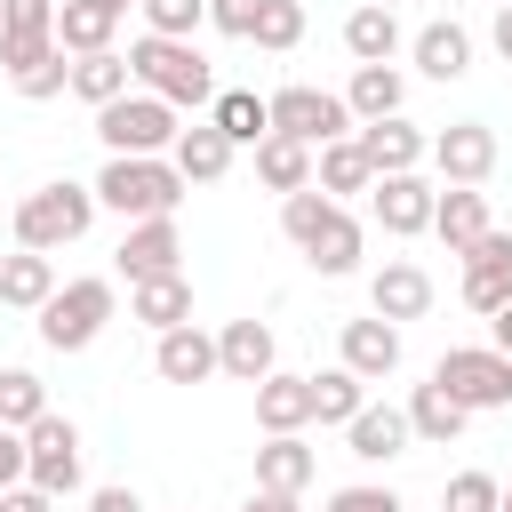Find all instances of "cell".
Wrapping results in <instances>:
<instances>
[{
	"label": "cell",
	"mask_w": 512,
	"mask_h": 512,
	"mask_svg": "<svg viewBox=\"0 0 512 512\" xmlns=\"http://www.w3.org/2000/svg\"><path fill=\"white\" fill-rule=\"evenodd\" d=\"M280 232L304 248V264L320 272V280H344V272H360V248H368V232H360V216L344 208V200H328V192H288L280 200Z\"/></svg>",
	"instance_id": "cell-1"
},
{
	"label": "cell",
	"mask_w": 512,
	"mask_h": 512,
	"mask_svg": "<svg viewBox=\"0 0 512 512\" xmlns=\"http://www.w3.org/2000/svg\"><path fill=\"white\" fill-rule=\"evenodd\" d=\"M128 80L144 88V96H160V104H176V112H200V104H216V72H208V56L192 48V40H128Z\"/></svg>",
	"instance_id": "cell-2"
},
{
	"label": "cell",
	"mask_w": 512,
	"mask_h": 512,
	"mask_svg": "<svg viewBox=\"0 0 512 512\" xmlns=\"http://www.w3.org/2000/svg\"><path fill=\"white\" fill-rule=\"evenodd\" d=\"M88 192H96V208H112L120 224H152V216H176L192 184L176 176V160H104V176H96Z\"/></svg>",
	"instance_id": "cell-3"
},
{
	"label": "cell",
	"mask_w": 512,
	"mask_h": 512,
	"mask_svg": "<svg viewBox=\"0 0 512 512\" xmlns=\"http://www.w3.org/2000/svg\"><path fill=\"white\" fill-rule=\"evenodd\" d=\"M88 224H96V192H88V184H72V176H56V184H40V192H24V200H16V248H32V256L72 248Z\"/></svg>",
	"instance_id": "cell-4"
},
{
	"label": "cell",
	"mask_w": 512,
	"mask_h": 512,
	"mask_svg": "<svg viewBox=\"0 0 512 512\" xmlns=\"http://www.w3.org/2000/svg\"><path fill=\"white\" fill-rule=\"evenodd\" d=\"M120 312V288L104 280V272H88V280H64L40 312H32V328H40V344L48 352H88L96 336H104V320Z\"/></svg>",
	"instance_id": "cell-5"
},
{
	"label": "cell",
	"mask_w": 512,
	"mask_h": 512,
	"mask_svg": "<svg viewBox=\"0 0 512 512\" xmlns=\"http://www.w3.org/2000/svg\"><path fill=\"white\" fill-rule=\"evenodd\" d=\"M176 128H184V112H176V104H160V96H144V88L112 96V104L96 112V136H104V152H112V160H168Z\"/></svg>",
	"instance_id": "cell-6"
},
{
	"label": "cell",
	"mask_w": 512,
	"mask_h": 512,
	"mask_svg": "<svg viewBox=\"0 0 512 512\" xmlns=\"http://www.w3.org/2000/svg\"><path fill=\"white\" fill-rule=\"evenodd\" d=\"M432 384L464 408V416H488V408H512V360L488 352V344H448L432 360Z\"/></svg>",
	"instance_id": "cell-7"
},
{
	"label": "cell",
	"mask_w": 512,
	"mask_h": 512,
	"mask_svg": "<svg viewBox=\"0 0 512 512\" xmlns=\"http://www.w3.org/2000/svg\"><path fill=\"white\" fill-rule=\"evenodd\" d=\"M264 120H272V136H296V144H336V136H352V112H344V96L336 88H312V80H288V88H272L264 96Z\"/></svg>",
	"instance_id": "cell-8"
},
{
	"label": "cell",
	"mask_w": 512,
	"mask_h": 512,
	"mask_svg": "<svg viewBox=\"0 0 512 512\" xmlns=\"http://www.w3.org/2000/svg\"><path fill=\"white\" fill-rule=\"evenodd\" d=\"M24 480H32L40 496H56V504L80 496V424H72V416L48 408V416L24 432Z\"/></svg>",
	"instance_id": "cell-9"
},
{
	"label": "cell",
	"mask_w": 512,
	"mask_h": 512,
	"mask_svg": "<svg viewBox=\"0 0 512 512\" xmlns=\"http://www.w3.org/2000/svg\"><path fill=\"white\" fill-rule=\"evenodd\" d=\"M424 160L440 168V184H488L496 176V128L488 120H448Z\"/></svg>",
	"instance_id": "cell-10"
},
{
	"label": "cell",
	"mask_w": 512,
	"mask_h": 512,
	"mask_svg": "<svg viewBox=\"0 0 512 512\" xmlns=\"http://www.w3.org/2000/svg\"><path fill=\"white\" fill-rule=\"evenodd\" d=\"M368 312L392 320V328H400V320H424V312H432V272H424L416 256H384V264L368 272Z\"/></svg>",
	"instance_id": "cell-11"
},
{
	"label": "cell",
	"mask_w": 512,
	"mask_h": 512,
	"mask_svg": "<svg viewBox=\"0 0 512 512\" xmlns=\"http://www.w3.org/2000/svg\"><path fill=\"white\" fill-rule=\"evenodd\" d=\"M432 184H424V168L416 176H376L368 184V216L392 232V240H416V232H432Z\"/></svg>",
	"instance_id": "cell-12"
},
{
	"label": "cell",
	"mask_w": 512,
	"mask_h": 512,
	"mask_svg": "<svg viewBox=\"0 0 512 512\" xmlns=\"http://www.w3.org/2000/svg\"><path fill=\"white\" fill-rule=\"evenodd\" d=\"M56 48V0H0V64L8 80Z\"/></svg>",
	"instance_id": "cell-13"
},
{
	"label": "cell",
	"mask_w": 512,
	"mask_h": 512,
	"mask_svg": "<svg viewBox=\"0 0 512 512\" xmlns=\"http://www.w3.org/2000/svg\"><path fill=\"white\" fill-rule=\"evenodd\" d=\"M160 272H184V232L176 216H152V224H128L120 232V280H160Z\"/></svg>",
	"instance_id": "cell-14"
},
{
	"label": "cell",
	"mask_w": 512,
	"mask_h": 512,
	"mask_svg": "<svg viewBox=\"0 0 512 512\" xmlns=\"http://www.w3.org/2000/svg\"><path fill=\"white\" fill-rule=\"evenodd\" d=\"M336 368H352L360 384H384V376L400 368V328L376 320V312H368V320H344V328H336Z\"/></svg>",
	"instance_id": "cell-15"
},
{
	"label": "cell",
	"mask_w": 512,
	"mask_h": 512,
	"mask_svg": "<svg viewBox=\"0 0 512 512\" xmlns=\"http://www.w3.org/2000/svg\"><path fill=\"white\" fill-rule=\"evenodd\" d=\"M504 296H512V232L488 224V232L464 248V304H472V312H496Z\"/></svg>",
	"instance_id": "cell-16"
},
{
	"label": "cell",
	"mask_w": 512,
	"mask_h": 512,
	"mask_svg": "<svg viewBox=\"0 0 512 512\" xmlns=\"http://www.w3.org/2000/svg\"><path fill=\"white\" fill-rule=\"evenodd\" d=\"M352 136H360V152H368V168H376V176H416V168H424V152H432V136H424L408 112L368 120V128H352Z\"/></svg>",
	"instance_id": "cell-17"
},
{
	"label": "cell",
	"mask_w": 512,
	"mask_h": 512,
	"mask_svg": "<svg viewBox=\"0 0 512 512\" xmlns=\"http://www.w3.org/2000/svg\"><path fill=\"white\" fill-rule=\"evenodd\" d=\"M272 368H280V344H272L264 320H224V328H216V376H232V384H264Z\"/></svg>",
	"instance_id": "cell-18"
},
{
	"label": "cell",
	"mask_w": 512,
	"mask_h": 512,
	"mask_svg": "<svg viewBox=\"0 0 512 512\" xmlns=\"http://www.w3.org/2000/svg\"><path fill=\"white\" fill-rule=\"evenodd\" d=\"M336 96H344L352 128H368V120H392V112L408 104V72H400V64H352V80H344Z\"/></svg>",
	"instance_id": "cell-19"
},
{
	"label": "cell",
	"mask_w": 512,
	"mask_h": 512,
	"mask_svg": "<svg viewBox=\"0 0 512 512\" xmlns=\"http://www.w3.org/2000/svg\"><path fill=\"white\" fill-rule=\"evenodd\" d=\"M152 368H160V384H208L216 376V336L200 320H184V328L152 336Z\"/></svg>",
	"instance_id": "cell-20"
},
{
	"label": "cell",
	"mask_w": 512,
	"mask_h": 512,
	"mask_svg": "<svg viewBox=\"0 0 512 512\" xmlns=\"http://www.w3.org/2000/svg\"><path fill=\"white\" fill-rule=\"evenodd\" d=\"M408 56H416V72L424 80H464L472 72V32L464 24H448V16H432V24H416V40H408Z\"/></svg>",
	"instance_id": "cell-21"
},
{
	"label": "cell",
	"mask_w": 512,
	"mask_h": 512,
	"mask_svg": "<svg viewBox=\"0 0 512 512\" xmlns=\"http://www.w3.org/2000/svg\"><path fill=\"white\" fill-rule=\"evenodd\" d=\"M408 48V32H400V8H376V0H360L352 16H344V56L352 64H392Z\"/></svg>",
	"instance_id": "cell-22"
},
{
	"label": "cell",
	"mask_w": 512,
	"mask_h": 512,
	"mask_svg": "<svg viewBox=\"0 0 512 512\" xmlns=\"http://www.w3.org/2000/svg\"><path fill=\"white\" fill-rule=\"evenodd\" d=\"M488 224H496V216H488V192H480V184H448V192L432 200V232H440L448 256H464Z\"/></svg>",
	"instance_id": "cell-23"
},
{
	"label": "cell",
	"mask_w": 512,
	"mask_h": 512,
	"mask_svg": "<svg viewBox=\"0 0 512 512\" xmlns=\"http://www.w3.org/2000/svg\"><path fill=\"white\" fill-rule=\"evenodd\" d=\"M256 424H264V440H280V432H304V424H312V376H288V368H272V376L256 384Z\"/></svg>",
	"instance_id": "cell-24"
},
{
	"label": "cell",
	"mask_w": 512,
	"mask_h": 512,
	"mask_svg": "<svg viewBox=\"0 0 512 512\" xmlns=\"http://www.w3.org/2000/svg\"><path fill=\"white\" fill-rule=\"evenodd\" d=\"M168 160H176V176H184V184H224L240 152H232V144H224V136L208 128V120H192V128H176Z\"/></svg>",
	"instance_id": "cell-25"
},
{
	"label": "cell",
	"mask_w": 512,
	"mask_h": 512,
	"mask_svg": "<svg viewBox=\"0 0 512 512\" xmlns=\"http://www.w3.org/2000/svg\"><path fill=\"white\" fill-rule=\"evenodd\" d=\"M128 320H144L152 336H168V328H184V320H192V280H184V272H160V280H136V288H128Z\"/></svg>",
	"instance_id": "cell-26"
},
{
	"label": "cell",
	"mask_w": 512,
	"mask_h": 512,
	"mask_svg": "<svg viewBox=\"0 0 512 512\" xmlns=\"http://www.w3.org/2000/svg\"><path fill=\"white\" fill-rule=\"evenodd\" d=\"M408 440H416L408 416H400V408H376V400L344 424V448H352L360 464H392V456H408Z\"/></svg>",
	"instance_id": "cell-27"
},
{
	"label": "cell",
	"mask_w": 512,
	"mask_h": 512,
	"mask_svg": "<svg viewBox=\"0 0 512 512\" xmlns=\"http://www.w3.org/2000/svg\"><path fill=\"white\" fill-rule=\"evenodd\" d=\"M312 472H320V456L304 448V432H280L256 448V488H272V496H304Z\"/></svg>",
	"instance_id": "cell-28"
},
{
	"label": "cell",
	"mask_w": 512,
	"mask_h": 512,
	"mask_svg": "<svg viewBox=\"0 0 512 512\" xmlns=\"http://www.w3.org/2000/svg\"><path fill=\"white\" fill-rule=\"evenodd\" d=\"M368 184H376V168H368L360 136H336V144H320V152H312V192L352 200V192H368Z\"/></svg>",
	"instance_id": "cell-29"
},
{
	"label": "cell",
	"mask_w": 512,
	"mask_h": 512,
	"mask_svg": "<svg viewBox=\"0 0 512 512\" xmlns=\"http://www.w3.org/2000/svg\"><path fill=\"white\" fill-rule=\"evenodd\" d=\"M208 128H216L232 152H240V144L256 152V144L272 136V120H264V96H256V88H216V104H208Z\"/></svg>",
	"instance_id": "cell-30"
},
{
	"label": "cell",
	"mask_w": 512,
	"mask_h": 512,
	"mask_svg": "<svg viewBox=\"0 0 512 512\" xmlns=\"http://www.w3.org/2000/svg\"><path fill=\"white\" fill-rule=\"evenodd\" d=\"M56 288H64V280H56V264H48V256L8 248V264H0V304H8V312H40Z\"/></svg>",
	"instance_id": "cell-31"
},
{
	"label": "cell",
	"mask_w": 512,
	"mask_h": 512,
	"mask_svg": "<svg viewBox=\"0 0 512 512\" xmlns=\"http://www.w3.org/2000/svg\"><path fill=\"white\" fill-rule=\"evenodd\" d=\"M128 88H136V80H128V56H120V48L72 56V88H64V96H80L88 112H104V104H112V96H128Z\"/></svg>",
	"instance_id": "cell-32"
},
{
	"label": "cell",
	"mask_w": 512,
	"mask_h": 512,
	"mask_svg": "<svg viewBox=\"0 0 512 512\" xmlns=\"http://www.w3.org/2000/svg\"><path fill=\"white\" fill-rule=\"evenodd\" d=\"M400 416H408V432H416V440H432V448H448V440L472 424V416H464V408H456L440 384H416V392L400 400Z\"/></svg>",
	"instance_id": "cell-33"
},
{
	"label": "cell",
	"mask_w": 512,
	"mask_h": 512,
	"mask_svg": "<svg viewBox=\"0 0 512 512\" xmlns=\"http://www.w3.org/2000/svg\"><path fill=\"white\" fill-rule=\"evenodd\" d=\"M112 32H120V16H104L96 0H56V48L64 56H96V48H112Z\"/></svg>",
	"instance_id": "cell-34"
},
{
	"label": "cell",
	"mask_w": 512,
	"mask_h": 512,
	"mask_svg": "<svg viewBox=\"0 0 512 512\" xmlns=\"http://www.w3.org/2000/svg\"><path fill=\"white\" fill-rule=\"evenodd\" d=\"M256 176H264V192H304L312 184V144H296V136H264L256 144Z\"/></svg>",
	"instance_id": "cell-35"
},
{
	"label": "cell",
	"mask_w": 512,
	"mask_h": 512,
	"mask_svg": "<svg viewBox=\"0 0 512 512\" xmlns=\"http://www.w3.org/2000/svg\"><path fill=\"white\" fill-rule=\"evenodd\" d=\"M360 408H368V384H360L352 368H320V376H312V424H336V432H344Z\"/></svg>",
	"instance_id": "cell-36"
},
{
	"label": "cell",
	"mask_w": 512,
	"mask_h": 512,
	"mask_svg": "<svg viewBox=\"0 0 512 512\" xmlns=\"http://www.w3.org/2000/svg\"><path fill=\"white\" fill-rule=\"evenodd\" d=\"M48 416V384L32 368H0V432H32Z\"/></svg>",
	"instance_id": "cell-37"
},
{
	"label": "cell",
	"mask_w": 512,
	"mask_h": 512,
	"mask_svg": "<svg viewBox=\"0 0 512 512\" xmlns=\"http://www.w3.org/2000/svg\"><path fill=\"white\" fill-rule=\"evenodd\" d=\"M136 16H144L152 40H192L208 24V0H136Z\"/></svg>",
	"instance_id": "cell-38"
},
{
	"label": "cell",
	"mask_w": 512,
	"mask_h": 512,
	"mask_svg": "<svg viewBox=\"0 0 512 512\" xmlns=\"http://www.w3.org/2000/svg\"><path fill=\"white\" fill-rule=\"evenodd\" d=\"M264 56H288L296 40H304V0H264V16H256V32H248Z\"/></svg>",
	"instance_id": "cell-39"
},
{
	"label": "cell",
	"mask_w": 512,
	"mask_h": 512,
	"mask_svg": "<svg viewBox=\"0 0 512 512\" xmlns=\"http://www.w3.org/2000/svg\"><path fill=\"white\" fill-rule=\"evenodd\" d=\"M8 88H16L24 104H48V96H64V88H72V56H64V48H48V56H40V64H24Z\"/></svg>",
	"instance_id": "cell-40"
},
{
	"label": "cell",
	"mask_w": 512,
	"mask_h": 512,
	"mask_svg": "<svg viewBox=\"0 0 512 512\" xmlns=\"http://www.w3.org/2000/svg\"><path fill=\"white\" fill-rule=\"evenodd\" d=\"M496 496H504L496 472H456V480L440 488V512H496Z\"/></svg>",
	"instance_id": "cell-41"
},
{
	"label": "cell",
	"mask_w": 512,
	"mask_h": 512,
	"mask_svg": "<svg viewBox=\"0 0 512 512\" xmlns=\"http://www.w3.org/2000/svg\"><path fill=\"white\" fill-rule=\"evenodd\" d=\"M320 512H408V504H400L392 488H376V480H352V488H336Z\"/></svg>",
	"instance_id": "cell-42"
},
{
	"label": "cell",
	"mask_w": 512,
	"mask_h": 512,
	"mask_svg": "<svg viewBox=\"0 0 512 512\" xmlns=\"http://www.w3.org/2000/svg\"><path fill=\"white\" fill-rule=\"evenodd\" d=\"M256 16H264V0H208V24H216L224 40H248Z\"/></svg>",
	"instance_id": "cell-43"
},
{
	"label": "cell",
	"mask_w": 512,
	"mask_h": 512,
	"mask_svg": "<svg viewBox=\"0 0 512 512\" xmlns=\"http://www.w3.org/2000/svg\"><path fill=\"white\" fill-rule=\"evenodd\" d=\"M24 480V432H0V496Z\"/></svg>",
	"instance_id": "cell-44"
},
{
	"label": "cell",
	"mask_w": 512,
	"mask_h": 512,
	"mask_svg": "<svg viewBox=\"0 0 512 512\" xmlns=\"http://www.w3.org/2000/svg\"><path fill=\"white\" fill-rule=\"evenodd\" d=\"M88 512H144L136 488H88Z\"/></svg>",
	"instance_id": "cell-45"
},
{
	"label": "cell",
	"mask_w": 512,
	"mask_h": 512,
	"mask_svg": "<svg viewBox=\"0 0 512 512\" xmlns=\"http://www.w3.org/2000/svg\"><path fill=\"white\" fill-rule=\"evenodd\" d=\"M0 512H56V496H40L32 480H16V488L0 496Z\"/></svg>",
	"instance_id": "cell-46"
},
{
	"label": "cell",
	"mask_w": 512,
	"mask_h": 512,
	"mask_svg": "<svg viewBox=\"0 0 512 512\" xmlns=\"http://www.w3.org/2000/svg\"><path fill=\"white\" fill-rule=\"evenodd\" d=\"M488 352H504V360H512V296L488 312Z\"/></svg>",
	"instance_id": "cell-47"
},
{
	"label": "cell",
	"mask_w": 512,
	"mask_h": 512,
	"mask_svg": "<svg viewBox=\"0 0 512 512\" xmlns=\"http://www.w3.org/2000/svg\"><path fill=\"white\" fill-rule=\"evenodd\" d=\"M488 48L512 64V8H496V24H488Z\"/></svg>",
	"instance_id": "cell-48"
},
{
	"label": "cell",
	"mask_w": 512,
	"mask_h": 512,
	"mask_svg": "<svg viewBox=\"0 0 512 512\" xmlns=\"http://www.w3.org/2000/svg\"><path fill=\"white\" fill-rule=\"evenodd\" d=\"M240 512H304V504H296V496H272V488H256Z\"/></svg>",
	"instance_id": "cell-49"
},
{
	"label": "cell",
	"mask_w": 512,
	"mask_h": 512,
	"mask_svg": "<svg viewBox=\"0 0 512 512\" xmlns=\"http://www.w3.org/2000/svg\"><path fill=\"white\" fill-rule=\"evenodd\" d=\"M96 8H104V16H128V8H136V0H96Z\"/></svg>",
	"instance_id": "cell-50"
},
{
	"label": "cell",
	"mask_w": 512,
	"mask_h": 512,
	"mask_svg": "<svg viewBox=\"0 0 512 512\" xmlns=\"http://www.w3.org/2000/svg\"><path fill=\"white\" fill-rule=\"evenodd\" d=\"M496 512H512V488H504V496H496Z\"/></svg>",
	"instance_id": "cell-51"
},
{
	"label": "cell",
	"mask_w": 512,
	"mask_h": 512,
	"mask_svg": "<svg viewBox=\"0 0 512 512\" xmlns=\"http://www.w3.org/2000/svg\"><path fill=\"white\" fill-rule=\"evenodd\" d=\"M376 8H400V0H376Z\"/></svg>",
	"instance_id": "cell-52"
},
{
	"label": "cell",
	"mask_w": 512,
	"mask_h": 512,
	"mask_svg": "<svg viewBox=\"0 0 512 512\" xmlns=\"http://www.w3.org/2000/svg\"><path fill=\"white\" fill-rule=\"evenodd\" d=\"M488 8H512V0H488Z\"/></svg>",
	"instance_id": "cell-53"
},
{
	"label": "cell",
	"mask_w": 512,
	"mask_h": 512,
	"mask_svg": "<svg viewBox=\"0 0 512 512\" xmlns=\"http://www.w3.org/2000/svg\"><path fill=\"white\" fill-rule=\"evenodd\" d=\"M0 264H8V248H0Z\"/></svg>",
	"instance_id": "cell-54"
}]
</instances>
